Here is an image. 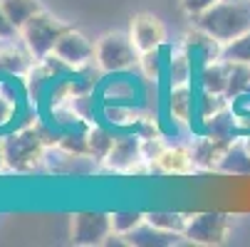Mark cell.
<instances>
[{"mask_svg":"<svg viewBox=\"0 0 250 247\" xmlns=\"http://www.w3.org/2000/svg\"><path fill=\"white\" fill-rule=\"evenodd\" d=\"M0 5H3V10H5V15L10 18V22L18 27V32L22 30V25H25L30 18H35L38 13L45 10L40 0H0Z\"/></svg>","mask_w":250,"mask_h":247,"instance_id":"cell-20","label":"cell"},{"mask_svg":"<svg viewBox=\"0 0 250 247\" xmlns=\"http://www.w3.org/2000/svg\"><path fill=\"white\" fill-rule=\"evenodd\" d=\"M144 220H146V213H139V210H117V213H112L114 235L117 237H126L129 232H134Z\"/></svg>","mask_w":250,"mask_h":247,"instance_id":"cell-23","label":"cell"},{"mask_svg":"<svg viewBox=\"0 0 250 247\" xmlns=\"http://www.w3.org/2000/svg\"><path fill=\"white\" fill-rule=\"evenodd\" d=\"M186 50H188V55L193 57V62L201 67V64H206V62H210V59H218V57H223V42H218L213 35H208L206 30H201V27H191L186 35H184V42H181Z\"/></svg>","mask_w":250,"mask_h":247,"instance_id":"cell-13","label":"cell"},{"mask_svg":"<svg viewBox=\"0 0 250 247\" xmlns=\"http://www.w3.org/2000/svg\"><path fill=\"white\" fill-rule=\"evenodd\" d=\"M106 171L131 175V173H151L149 161L144 158V141L134 131H119L109 156L102 163Z\"/></svg>","mask_w":250,"mask_h":247,"instance_id":"cell-5","label":"cell"},{"mask_svg":"<svg viewBox=\"0 0 250 247\" xmlns=\"http://www.w3.org/2000/svg\"><path fill=\"white\" fill-rule=\"evenodd\" d=\"M223 59L235 62V64H250V30L240 35L238 40L223 45Z\"/></svg>","mask_w":250,"mask_h":247,"instance_id":"cell-25","label":"cell"},{"mask_svg":"<svg viewBox=\"0 0 250 247\" xmlns=\"http://www.w3.org/2000/svg\"><path fill=\"white\" fill-rule=\"evenodd\" d=\"M193 25L228 45L250 30V0H218L203 15L193 18Z\"/></svg>","mask_w":250,"mask_h":247,"instance_id":"cell-2","label":"cell"},{"mask_svg":"<svg viewBox=\"0 0 250 247\" xmlns=\"http://www.w3.org/2000/svg\"><path fill=\"white\" fill-rule=\"evenodd\" d=\"M13 42H0V75L27 77V72H30L32 64H35V57L25 50V45L22 47H15Z\"/></svg>","mask_w":250,"mask_h":247,"instance_id":"cell-16","label":"cell"},{"mask_svg":"<svg viewBox=\"0 0 250 247\" xmlns=\"http://www.w3.org/2000/svg\"><path fill=\"white\" fill-rule=\"evenodd\" d=\"M129 38L141 55L154 52V50L166 47V27L151 13H136L129 22Z\"/></svg>","mask_w":250,"mask_h":247,"instance_id":"cell-9","label":"cell"},{"mask_svg":"<svg viewBox=\"0 0 250 247\" xmlns=\"http://www.w3.org/2000/svg\"><path fill=\"white\" fill-rule=\"evenodd\" d=\"M193 171L196 166H193L191 146H164L151 163V173H161V175H188Z\"/></svg>","mask_w":250,"mask_h":247,"instance_id":"cell-12","label":"cell"},{"mask_svg":"<svg viewBox=\"0 0 250 247\" xmlns=\"http://www.w3.org/2000/svg\"><path fill=\"white\" fill-rule=\"evenodd\" d=\"M102 112H104V119H106V124H109L112 129H117V131H134V133H136L139 124L149 116L141 109H136L134 104H104Z\"/></svg>","mask_w":250,"mask_h":247,"instance_id":"cell-17","label":"cell"},{"mask_svg":"<svg viewBox=\"0 0 250 247\" xmlns=\"http://www.w3.org/2000/svg\"><path fill=\"white\" fill-rule=\"evenodd\" d=\"M193 69H198V64L193 62V57L188 55V50L181 47H171L168 50V59H166V84L176 87V84H191L193 79Z\"/></svg>","mask_w":250,"mask_h":247,"instance_id":"cell-15","label":"cell"},{"mask_svg":"<svg viewBox=\"0 0 250 247\" xmlns=\"http://www.w3.org/2000/svg\"><path fill=\"white\" fill-rule=\"evenodd\" d=\"M181 235H173V232H166V230H159L154 228L151 223H141L134 232H129L124 237V245H141V247H149V245H156V247H164V245H173Z\"/></svg>","mask_w":250,"mask_h":247,"instance_id":"cell-18","label":"cell"},{"mask_svg":"<svg viewBox=\"0 0 250 247\" xmlns=\"http://www.w3.org/2000/svg\"><path fill=\"white\" fill-rule=\"evenodd\" d=\"M67 30V25L55 18L52 13L42 10L35 18H30L22 30H20V42L25 45V50L35 57V59H45L55 52L57 40L62 38V32Z\"/></svg>","mask_w":250,"mask_h":247,"instance_id":"cell-4","label":"cell"},{"mask_svg":"<svg viewBox=\"0 0 250 247\" xmlns=\"http://www.w3.org/2000/svg\"><path fill=\"white\" fill-rule=\"evenodd\" d=\"M230 62L218 57L198 67V89L213 92V94H226L230 82Z\"/></svg>","mask_w":250,"mask_h":247,"instance_id":"cell-14","label":"cell"},{"mask_svg":"<svg viewBox=\"0 0 250 247\" xmlns=\"http://www.w3.org/2000/svg\"><path fill=\"white\" fill-rule=\"evenodd\" d=\"M141 52L131 42L129 32H104L97 40L94 67L104 75H126L139 69Z\"/></svg>","mask_w":250,"mask_h":247,"instance_id":"cell-3","label":"cell"},{"mask_svg":"<svg viewBox=\"0 0 250 247\" xmlns=\"http://www.w3.org/2000/svg\"><path fill=\"white\" fill-rule=\"evenodd\" d=\"M226 107H230V99L226 94H213V92H203L198 89V101H196V124L201 126L206 119L216 116L218 112H223Z\"/></svg>","mask_w":250,"mask_h":247,"instance_id":"cell-21","label":"cell"},{"mask_svg":"<svg viewBox=\"0 0 250 247\" xmlns=\"http://www.w3.org/2000/svg\"><path fill=\"white\" fill-rule=\"evenodd\" d=\"M18 114V96L13 84L8 82H0V129L10 126V121Z\"/></svg>","mask_w":250,"mask_h":247,"instance_id":"cell-24","label":"cell"},{"mask_svg":"<svg viewBox=\"0 0 250 247\" xmlns=\"http://www.w3.org/2000/svg\"><path fill=\"white\" fill-rule=\"evenodd\" d=\"M94 52H97V42H92L84 32L75 30V27H67L62 32V38L55 45V57L67 64L72 72H82L84 67L94 64Z\"/></svg>","mask_w":250,"mask_h":247,"instance_id":"cell-8","label":"cell"},{"mask_svg":"<svg viewBox=\"0 0 250 247\" xmlns=\"http://www.w3.org/2000/svg\"><path fill=\"white\" fill-rule=\"evenodd\" d=\"M196 101L198 92H193L191 84H176L166 87V112L178 124H191L196 121Z\"/></svg>","mask_w":250,"mask_h":247,"instance_id":"cell-11","label":"cell"},{"mask_svg":"<svg viewBox=\"0 0 250 247\" xmlns=\"http://www.w3.org/2000/svg\"><path fill=\"white\" fill-rule=\"evenodd\" d=\"M18 38H20L18 27L10 22V18L5 15L3 5H0V42H13V40H18Z\"/></svg>","mask_w":250,"mask_h":247,"instance_id":"cell-27","label":"cell"},{"mask_svg":"<svg viewBox=\"0 0 250 247\" xmlns=\"http://www.w3.org/2000/svg\"><path fill=\"white\" fill-rule=\"evenodd\" d=\"M240 146H243V149H245V153H248V156H250V133H248V136H243V138H240Z\"/></svg>","mask_w":250,"mask_h":247,"instance_id":"cell-29","label":"cell"},{"mask_svg":"<svg viewBox=\"0 0 250 247\" xmlns=\"http://www.w3.org/2000/svg\"><path fill=\"white\" fill-rule=\"evenodd\" d=\"M233 144L235 141L216 138L208 133H201L198 138H193L191 141V156H193L196 171H221V163L228 156Z\"/></svg>","mask_w":250,"mask_h":247,"instance_id":"cell-10","label":"cell"},{"mask_svg":"<svg viewBox=\"0 0 250 247\" xmlns=\"http://www.w3.org/2000/svg\"><path fill=\"white\" fill-rule=\"evenodd\" d=\"M230 232V218L226 213H196L188 215L184 237L193 245L213 247V245H223Z\"/></svg>","mask_w":250,"mask_h":247,"instance_id":"cell-7","label":"cell"},{"mask_svg":"<svg viewBox=\"0 0 250 247\" xmlns=\"http://www.w3.org/2000/svg\"><path fill=\"white\" fill-rule=\"evenodd\" d=\"M114 138L117 133L109 126H102V124H89L87 129V146H89V156L102 166L104 158L109 156L112 146H114Z\"/></svg>","mask_w":250,"mask_h":247,"instance_id":"cell-19","label":"cell"},{"mask_svg":"<svg viewBox=\"0 0 250 247\" xmlns=\"http://www.w3.org/2000/svg\"><path fill=\"white\" fill-rule=\"evenodd\" d=\"M69 237L80 247L106 245L114 237L112 213H102V210H82V213H75L72 228H69Z\"/></svg>","mask_w":250,"mask_h":247,"instance_id":"cell-6","label":"cell"},{"mask_svg":"<svg viewBox=\"0 0 250 247\" xmlns=\"http://www.w3.org/2000/svg\"><path fill=\"white\" fill-rule=\"evenodd\" d=\"M55 136H50L42 126L38 124H25L10 131L5 141V161L8 171L15 173H32L35 168L45 166V151L50 144H55Z\"/></svg>","mask_w":250,"mask_h":247,"instance_id":"cell-1","label":"cell"},{"mask_svg":"<svg viewBox=\"0 0 250 247\" xmlns=\"http://www.w3.org/2000/svg\"><path fill=\"white\" fill-rule=\"evenodd\" d=\"M186 220H188V215H184V213H168V210H154V213H146V223H151L159 230L181 235V237H184V230H186Z\"/></svg>","mask_w":250,"mask_h":247,"instance_id":"cell-22","label":"cell"},{"mask_svg":"<svg viewBox=\"0 0 250 247\" xmlns=\"http://www.w3.org/2000/svg\"><path fill=\"white\" fill-rule=\"evenodd\" d=\"M8 168V161H5V141L0 138V173Z\"/></svg>","mask_w":250,"mask_h":247,"instance_id":"cell-28","label":"cell"},{"mask_svg":"<svg viewBox=\"0 0 250 247\" xmlns=\"http://www.w3.org/2000/svg\"><path fill=\"white\" fill-rule=\"evenodd\" d=\"M218 0H178V5H181V10L193 20V18H198V15H203L208 8H213Z\"/></svg>","mask_w":250,"mask_h":247,"instance_id":"cell-26","label":"cell"}]
</instances>
